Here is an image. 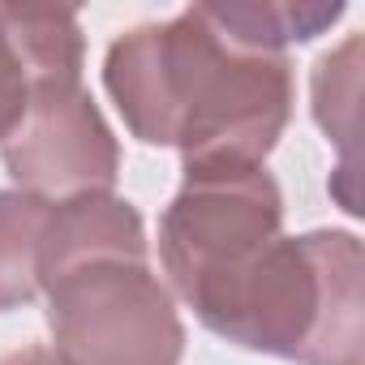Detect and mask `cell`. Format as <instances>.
<instances>
[{"label": "cell", "mask_w": 365, "mask_h": 365, "mask_svg": "<svg viewBox=\"0 0 365 365\" xmlns=\"http://www.w3.org/2000/svg\"><path fill=\"white\" fill-rule=\"evenodd\" d=\"M0 365H69L52 344H26V348H14L0 356Z\"/></svg>", "instance_id": "obj_10"}, {"label": "cell", "mask_w": 365, "mask_h": 365, "mask_svg": "<svg viewBox=\"0 0 365 365\" xmlns=\"http://www.w3.org/2000/svg\"><path fill=\"white\" fill-rule=\"evenodd\" d=\"M361 241L314 228L267 245L194 318L245 352L292 365H361L365 297Z\"/></svg>", "instance_id": "obj_2"}, {"label": "cell", "mask_w": 365, "mask_h": 365, "mask_svg": "<svg viewBox=\"0 0 365 365\" xmlns=\"http://www.w3.org/2000/svg\"><path fill=\"white\" fill-rule=\"evenodd\" d=\"M14 190L43 202L108 194L120 176V142L82 78L35 82L18 129L0 142Z\"/></svg>", "instance_id": "obj_5"}, {"label": "cell", "mask_w": 365, "mask_h": 365, "mask_svg": "<svg viewBox=\"0 0 365 365\" xmlns=\"http://www.w3.org/2000/svg\"><path fill=\"white\" fill-rule=\"evenodd\" d=\"M48 207L52 202L26 190H0V314L39 297V241Z\"/></svg>", "instance_id": "obj_7"}, {"label": "cell", "mask_w": 365, "mask_h": 365, "mask_svg": "<svg viewBox=\"0 0 365 365\" xmlns=\"http://www.w3.org/2000/svg\"><path fill=\"white\" fill-rule=\"evenodd\" d=\"M103 91L129 138L180 150V172L245 168L267 163L279 146L297 69L288 52L237 39L211 5H190L116 35L103 56Z\"/></svg>", "instance_id": "obj_1"}, {"label": "cell", "mask_w": 365, "mask_h": 365, "mask_svg": "<svg viewBox=\"0 0 365 365\" xmlns=\"http://www.w3.org/2000/svg\"><path fill=\"white\" fill-rule=\"evenodd\" d=\"M211 9L237 39L267 52L314 43L344 18V5H271V0H232V5H211Z\"/></svg>", "instance_id": "obj_8"}, {"label": "cell", "mask_w": 365, "mask_h": 365, "mask_svg": "<svg viewBox=\"0 0 365 365\" xmlns=\"http://www.w3.org/2000/svg\"><path fill=\"white\" fill-rule=\"evenodd\" d=\"M284 237V194L267 163L194 168L159 215V271L176 301L202 309Z\"/></svg>", "instance_id": "obj_4"}, {"label": "cell", "mask_w": 365, "mask_h": 365, "mask_svg": "<svg viewBox=\"0 0 365 365\" xmlns=\"http://www.w3.org/2000/svg\"><path fill=\"white\" fill-rule=\"evenodd\" d=\"M82 65L86 35L73 9L0 5V142L18 129L35 82L82 78Z\"/></svg>", "instance_id": "obj_6"}, {"label": "cell", "mask_w": 365, "mask_h": 365, "mask_svg": "<svg viewBox=\"0 0 365 365\" xmlns=\"http://www.w3.org/2000/svg\"><path fill=\"white\" fill-rule=\"evenodd\" d=\"M52 348L69 365H180L185 322L150 254L69 262L39 279Z\"/></svg>", "instance_id": "obj_3"}, {"label": "cell", "mask_w": 365, "mask_h": 365, "mask_svg": "<svg viewBox=\"0 0 365 365\" xmlns=\"http://www.w3.org/2000/svg\"><path fill=\"white\" fill-rule=\"evenodd\" d=\"M314 120L335 142L352 168V138H356V99H361V35H348L335 52H322L309 78Z\"/></svg>", "instance_id": "obj_9"}]
</instances>
